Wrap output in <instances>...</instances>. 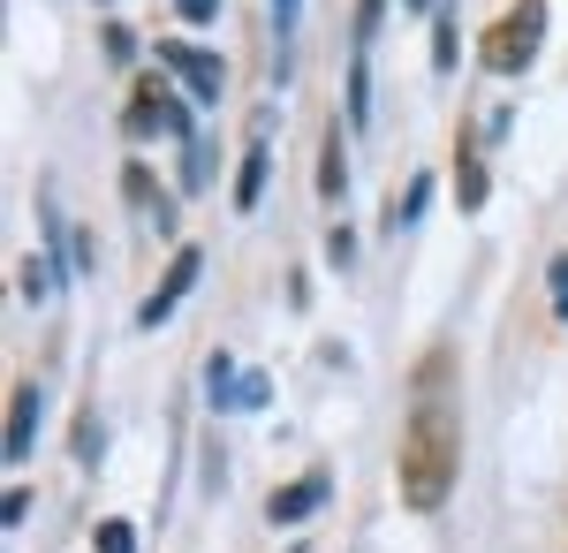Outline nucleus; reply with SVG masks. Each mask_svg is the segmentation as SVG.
<instances>
[{
    "instance_id": "nucleus-1",
    "label": "nucleus",
    "mask_w": 568,
    "mask_h": 553,
    "mask_svg": "<svg viewBox=\"0 0 568 553\" xmlns=\"http://www.w3.org/2000/svg\"><path fill=\"white\" fill-rule=\"evenodd\" d=\"M439 380H447V349L425 356L417 402H409V432H402V455H394V470H402V501H409L417 515H433L439 501L455 493V463H463V425H455Z\"/></svg>"
},
{
    "instance_id": "nucleus-2",
    "label": "nucleus",
    "mask_w": 568,
    "mask_h": 553,
    "mask_svg": "<svg viewBox=\"0 0 568 553\" xmlns=\"http://www.w3.org/2000/svg\"><path fill=\"white\" fill-rule=\"evenodd\" d=\"M538 39H546V0H516V8L485 31L478 61L493 69V77H524L530 61H538Z\"/></svg>"
},
{
    "instance_id": "nucleus-3",
    "label": "nucleus",
    "mask_w": 568,
    "mask_h": 553,
    "mask_svg": "<svg viewBox=\"0 0 568 553\" xmlns=\"http://www.w3.org/2000/svg\"><path fill=\"white\" fill-rule=\"evenodd\" d=\"M197 273H205V251H190V243H182L175 265H168V281H160V296H144L136 326H168V319H175V303L190 296V289H197Z\"/></svg>"
},
{
    "instance_id": "nucleus-4",
    "label": "nucleus",
    "mask_w": 568,
    "mask_h": 553,
    "mask_svg": "<svg viewBox=\"0 0 568 553\" xmlns=\"http://www.w3.org/2000/svg\"><path fill=\"white\" fill-rule=\"evenodd\" d=\"M122 122H130V137H152V129H182V107H175V91L160 84V77H144Z\"/></svg>"
},
{
    "instance_id": "nucleus-5",
    "label": "nucleus",
    "mask_w": 568,
    "mask_h": 553,
    "mask_svg": "<svg viewBox=\"0 0 568 553\" xmlns=\"http://www.w3.org/2000/svg\"><path fill=\"white\" fill-rule=\"evenodd\" d=\"M334 493V470H311V477H296V485H281L273 501H265V523H304L318 501Z\"/></svg>"
},
{
    "instance_id": "nucleus-6",
    "label": "nucleus",
    "mask_w": 568,
    "mask_h": 553,
    "mask_svg": "<svg viewBox=\"0 0 568 553\" xmlns=\"http://www.w3.org/2000/svg\"><path fill=\"white\" fill-rule=\"evenodd\" d=\"M31 440H39V386H16L8 394V463H31Z\"/></svg>"
},
{
    "instance_id": "nucleus-7",
    "label": "nucleus",
    "mask_w": 568,
    "mask_h": 553,
    "mask_svg": "<svg viewBox=\"0 0 568 553\" xmlns=\"http://www.w3.org/2000/svg\"><path fill=\"white\" fill-rule=\"evenodd\" d=\"M168 53V69H182V84L197 91V99H220V61L213 53H197V46H160Z\"/></svg>"
},
{
    "instance_id": "nucleus-8",
    "label": "nucleus",
    "mask_w": 568,
    "mask_h": 553,
    "mask_svg": "<svg viewBox=\"0 0 568 553\" xmlns=\"http://www.w3.org/2000/svg\"><path fill=\"white\" fill-rule=\"evenodd\" d=\"M318 190L326 198L349 190V144H342V129H326V144H318Z\"/></svg>"
},
{
    "instance_id": "nucleus-9",
    "label": "nucleus",
    "mask_w": 568,
    "mask_h": 553,
    "mask_svg": "<svg viewBox=\"0 0 568 553\" xmlns=\"http://www.w3.org/2000/svg\"><path fill=\"white\" fill-rule=\"evenodd\" d=\"M122 198H130V205H144V213H152V228H175V220H168V198H160V190H152V174L136 168H122Z\"/></svg>"
},
{
    "instance_id": "nucleus-10",
    "label": "nucleus",
    "mask_w": 568,
    "mask_h": 553,
    "mask_svg": "<svg viewBox=\"0 0 568 553\" xmlns=\"http://www.w3.org/2000/svg\"><path fill=\"white\" fill-rule=\"evenodd\" d=\"M265 160H273L265 144H251V152H243V174H235V213H251V205L265 198Z\"/></svg>"
},
{
    "instance_id": "nucleus-11",
    "label": "nucleus",
    "mask_w": 568,
    "mask_h": 553,
    "mask_svg": "<svg viewBox=\"0 0 568 553\" xmlns=\"http://www.w3.org/2000/svg\"><path fill=\"white\" fill-rule=\"evenodd\" d=\"M455 39H463V31H455V8H439V16H433V69H439V77L455 69Z\"/></svg>"
},
{
    "instance_id": "nucleus-12",
    "label": "nucleus",
    "mask_w": 568,
    "mask_h": 553,
    "mask_svg": "<svg viewBox=\"0 0 568 553\" xmlns=\"http://www.w3.org/2000/svg\"><path fill=\"white\" fill-rule=\"evenodd\" d=\"M379 16H387V0H356V53H372V39H379Z\"/></svg>"
},
{
    "instance_id": "nucleus-13",
    "label": "nucleus",
    "mask_w": 568,
    "mask_h": 553,
    "mask_svg": "<svg viewBox=\"0 0 568 553\" xmlns=\"http://www.w3.org/2000/svg\"><path fill=\"white\" fill-rule=\"evenodd\" d=\"M425 198H433V182H425V174H417V182H409V190H402V213H387V228H409V220L425 213Z\"/></svg>"
},
{
    "instance_id": "nucleus-14",
    "label": "nucleus",
    "mask_w": 568,
    "mask_h": 553,
    "mask_svg": "<svg viewBox=\"0 0 568 553\" xmlns=\"http://www.w3.org/2000/svg\"><path fill=\"white\" fill-rule=\"evenodd\" d=\"M99 553H136V539H130V523H122V515H106V523H99Z\"/></svg>"
},
{
    "instance_id": "nucleus-15",
    "label": "nucleus",
    "mask_w": 568,
    "mask_h": 553,
    "mask_svg": "<svg viewBox=\"0 0 568 553\" xmlns=\"http://www.w3.org/2000/svg\"><path fill=\"white\" fill-rule=\"evenodd\" d=\"M455 160H463V205H485V168L470 152H455Z\"/></svg>"
},
{
    "instance_id": "nucleus-16",
    "label": "nucleus",
    "mask_w": 568,
    "mask_h": 553,
    "mask_svg": "<svg viewBox=\"0 0 568 553\" xmlns=\"http://www.w3.org/2000/svg\"><path fill=\"white\" fill-rule=\"evenodd\" d=\"M45 289H53V281H45V258H23V296L45 303Z\"/></svg>"
},
{
    "instance_id": "nucleus-17",
    "label": "nucleus",
    "mask_w": 568,
    "mask_h": 553,
    "mask_svg": "<svg viewBox=\"0 0 568 553\" xmlns=\"http://www.w3.org/2000/svg\"><path fill=\"white\" fill-rule=\"evenodd\" d=\"M175 16H182V23H213L220 0H175Z\"/></svg>"
},
{
    "instance_id": "nucleus-18",
    "label": "nucleus",
    "mask_w": 568,
    "mask_h": 553,
    "mask_svg": "<svg viewBox=\"0 0 568 553\" xmlns=\"http://www.w3.org/2000/svg\"><path fill=\"white\" fill-rule=\"evenodd\" d=\"M0 515H8V523H23V515H31V493H23V485H8V501H0Z\"/></svg>"
},
{
    "instance_id": "nucleus-19",
    "label": "nucleus",
    "mask_w": 568,
    "mask_h": 553,
    "mask_svg": "<svg viewBox=\"0 0 568 553\" xmlns=\"http://www.w3.org/2000/svg\"><path fill=\"white\" fill-rule=\"evenodd\" d=\"M554 311L568 319V258H554Z\"/></svg>"
},
{
    "instance_id": "nucleus-20",
    "label": "nucleus",
    "mask_w": 568,
    "mask_h": 553,
    "mask_svg": "<svg viewBox=\"0 0 568 553\" xmlns=\"http://www.w3.org/2000/svg\"><path fill=\"white\" fill-rule=\"evenodd\" d=\"M273 16H281V23H296V0H273Z\"/></svg>"
},
{
    "instance_id": "nucleus-21",
    "label": "nucleus",
    "mask_w": 568,
    "mask_h": 553,
    "mask_svg": "<svg viewBox=\"0 0 568 553\" xmlns=\"http://www.w3.org/2000/svg\"><path fill=\"white\" fill-rule=\"evenodd\" d=\"M409 8H433V0H409Z\"/></svg>"
}]
</instances>
